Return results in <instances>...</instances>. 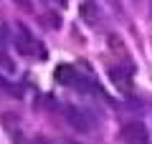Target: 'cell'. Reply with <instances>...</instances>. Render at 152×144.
Segmentation results:
<instances>
[{"mask_svg":"<svg viewBox=\"0 0 152 144\" xmlns=\"http://www.w3.org/2000/svg\"><path fill=\"white\" fill-rule=\"evenodd\" d=\"M56 3H58V5H66V0H56Z\"/></svg>","mask_w":152,"mask_h":144,"instance_id":"obj_11","label":"cell"},{"mask_svg":"<svg viewBox=\"0 0 152 144\" xmlns=\"http://www.w3.org/2000/svg\"><path fill=\"white\" fill-rule=\"evenodd\" d=\"M119 137H122V142H124V144H147V142H150L147 127H145V124H140V121L124 124L122 132H119Z\"/></svg>","mask_w":152,"mask_h":144,"instance_id":"obj_1","label":"cell"},{"mask_svg":"<svg viewBox=\"0 0 152 144\" xmlns=\"http://www.w3.org/2000/svg\"><path fill=\"white\" fill-rule=\"evenodd\" d=\"M36 144H51V142H46V139H36Z\"/></svg>","mask_w":152,"mask_h":144,"instance_id":"obj_9","label":"cell"},{"mask_svg":"<svg viewBox=\"0 0 152 144\" xmlns=\"http://www.w3.org/2000/svg\"><path fill=\"white\" fill-rule=\"evenodd\" d=\"M112 81L119 86L122 91H129V89H132V79H129V73H127V71H122V68H112Z\"/></svg>","mask_w":152,"mask_h":144,"instance_id":"obj_3","label":"cell"},{"mask_svg":"<svg viewBox=\"0 0 152 144\" xmlns=\"http://www.w3.org/2000/svg\"><path fill=\"white\" fill-rule=\"evenodd\" d=\"M66 121L71 124L74 129H79L81 134H86V132H91V127H94V121H91V116H89L86 111H81V109H76V106H66Z\"/></svg>","mask_w":152,"mask_h":144,"instance_id":"obj_2","label":"cell"},{"mask_svg":"<svg viewBox=\"0 0 152 144\" xmlns=\"http://www.w3.org/2000/svg\"><path fill=\"white\" fill-rule=\"evenodd\" d=\"M56 81H58V84H76L74 68H71L69 63H61L58 68H56Z\"/></svg>","mask_w":152,"mask_h":144,"instance_id":"obj_4","label":"cell"},{"mask_svg":"<svg viewBox=\"0 0 152 144\" xmlns=\"http://www.w3.org/2000/svg\"><path fill=\"white\" fill-rule=\"evenodd\" d=\"M107 41H109V46H112L114 51H124V43H122L117 36H114V33H109V36H107Z\"/></svg>","mask_w":152,"mask_h":144,"instance_id":"obj_8","label":"cell"},{"mask_svg":"<svg viewBox=\"0 0 152 144\" xmlns=\"http://www.w3.org/2000/svg\"><path fill=\"white\" fill-rule=\"evenodd\" d=\"M0 66L5 68V73H13V71H15V63H13V61L8 58L5 53H0Z\"/></svg>","mask_w":152,"mask_h":144,"instance_id":"obj_7","label":"cell"},{"mask_svg":"<svg viewBox=\"0 0 152 144\" xmlns=\"http://www.w3.org/2000/svg\"><path fill=\"white\" fill-rule=\"evenodd\" d=\"M66 144H79V142H74V139H66Z\"/></svg>","mask_w":152,"mask_h":144,"instance_id":"obj_10","label":"cell"},{"mask_svg":"<svg viewBox=\"0 0 152 144\" xmlns=\"http://www.w3.org/2000/svg\"><path fill=\"white\" fill-rule=\"evenodd\" d=\"M41 20H43V25H48V28H61V15H58V13H53V10L43 13Z\"/></svg>","mask_w":152,"mask_h":144,"instance_id":"obj_5","label":"cell"},{"mask_svg":"<svg viewBox=\"0 0 152 144\" xmlns=\"http://www.w3.org/2000/svg\"><path fill=\"white\" fill-rule=\"evenodd\" d=\"M81 18L86 23H94V5H91V3H84V5H81Z\"/></svg>","mask_w":152,"mask_h":144,"instance_id":"obj_6","label":"cell"}]
</instances>
